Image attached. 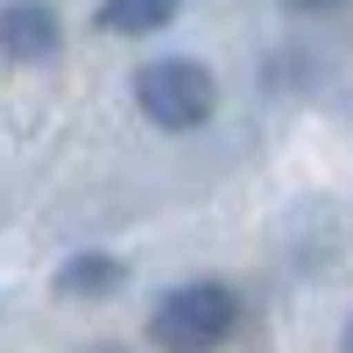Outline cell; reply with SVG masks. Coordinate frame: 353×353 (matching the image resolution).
I'll return each mask as SVG.
<instances>
[{
	"label": "cell",
	"instance_id": "1",
	"mask_svg": "<svg viewBox=\"0 0 353 353\" xmlns=\"http://www.w3.org/2000/svg\"><path fill=\"white\" fill-rule=\"evenodd\" d=\"M233 325H241V304L226 283H184L149 311V339L163 353H212Z\"/></svg>",
	"mask_w": 353,
	"mask_h": 353
},
{
	"label": "cell",
	"instance_id": "2",
	"mask_svg": "<svg viewBox=\"0 0 353 353\" xmlns=\"http://www.w3.org/2000/svg\"><path fill=\"white\" fill-rule=\"evenodd\" d=\"M134 106L149 113L156 128L170 134H191L198 121H212V106H219V85L205 64H191V57H163V64H149L134 78Z\"/></svg>",
	"mask_w": 353,
	"mask_h": 353
},
{
	"label": "cell",
	"instance_id": "3",
	"mask_svg": "<svg viewBox=\"0 0 353 353\" xmlns=\"http://www.w3.org/2000/svg\"><path fill=\"white\" fill-rule=\"evenodd\" d=\"M57 43H64V28H57L50 0H8V8H0V57L43 64V57H57Z\"/></svg>",
	"mask_w": 353,
	"mask_h": 353
},
{
	"label": "cell",
	"instance_id": "4",
	"mask_svg": "<svg viewBox=\"0 0 353 353\" xmlns=\"http://www.w3.org/2000/svg\"><path fill=\"white\" fill-rule=\"evenodd\" d=\"M121 283H128V261L121 254H71L64 269H57V297L92 304V297H113Z\"/></svg>",
	"mask_w": 353,
	"mask_h": 353
},
{
	"label": "cell",
	"instance_id": "5",
	"mask_svg": "<svg viewBox=\"0 0 353 353\" xmlns=\"http://www.w3.org/2000/svg\"><path fill=\"white\" fill-rule=\"evenodd\" d=\"M176 8H184V0H106L99 21L113 28V36H149V28L176 21Z\"/></svg>",
	"mask_w": 353,
	"mask_h": 353
},
{
	"label": "cell",
	"instance_id": "6",
	"mask_svg": "<svg viewBox=\"0 0 353 353\" xmlns=\"http://www.w3.org/2000/svg\"><path fill=\"white\" fill-rule=\"evenodd\" d=\"M283 8H304V14H325V8H339V0H283Z\"/></svg>",
	"mask_w": 353,
	"mask_h": 353
},
{
	"label": "cell",
	"instance_id": "7",
	"mask_svg": "<svg viewBox=\"0 0 353 353\" xmlns=\"http://www.w3.org/2000/svg\"><path fill=\"white\" fill-rule=\"evenodd\" d=\"M339 353H353V318H346V339H339Z\"/></svg>",
	"mask_w": 353,
	"mask_h": 353
},
{
	"label": "cell",
	"instance_id": "8",
	"mask_svg": "<svg viewBox=\"0 0 353 353\" xmlns=\"http://www.w3.org/2000/svg\"><path fill=\"white\" fill-rule=\"evenodd\" d=\"M92 353H121V346H92Z\"/></svg>",
	"mask_w": 353,
	"mask_h": 353
}]
</instances>
